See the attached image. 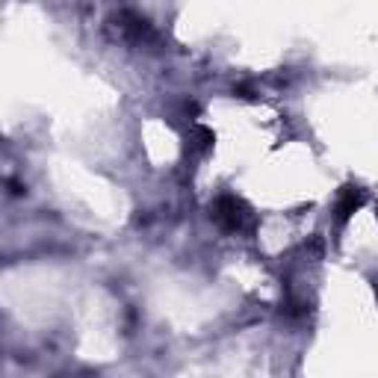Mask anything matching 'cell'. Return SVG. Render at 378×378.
I'll list each match as a JSON object with an SVG mask.
<instances>
[{
  "instance_id": "6da1fadb",
  "label": "cell",
  "mask_w": 378,
  "mask_h": 378,
  "mask_svg": "<svg viewBox=\"0 0 378 378\" xmlns=\"http://www.w3.org/2000/svg\"><path fill=\"white\" fill-rule=\"evenodd\" d=\"M213 216H216V222H219L222 228H228V231H240L248 222V210L243 207V201L234 198V196H222L219 201H216Z\"/></svg>"
},
{
  "instance_id": "7a4b0ae2",
  "label": "cell",
  "mask_w": 378,
  "mask_h": 378,
  "mask_svg": "<svg viewBox=\"0 0 378 378\" xmlns=\"http://www.w3.org/2000/svg\"><path fill=\"white\" fill-rule=\"evenodd\" d=\"M358 204H361V192H358V189H346L343 198H340V204H337L340 219H346L349 213H355V207H358Z\"/></svg>"
}]
</instances>
